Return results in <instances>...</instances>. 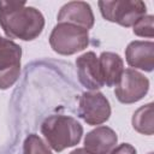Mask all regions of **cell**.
<instances>
[{
	"label": "cell",
	"instance_id": "cell-15",
	"mask_svg": "<svg viewBox=\"0 0 154 154\" xmlns=\"http://www.w3.org/2000/svg\"><path fill=\"white\" fill-rule=\"evenodd\" d=\"M132 31L135 35L141 37H149L154 36V17L152 14H146L141 17L132 26Z\"/></svg>",
	"mask_w": 154,
	"mask_h": 154
},
{
	"label": "cell",
	"instance_id": "cell-4",
	"mask_svg": "<svg viewBox=\"0 0 154 154\" xmlns=\"http://www.w3.org/2000/svg\"><path fill=\"white\" fill-rule=\"evenodd\" d=\"M102 17L112 23L129 28L143 16H146L147 6L141 0H113L97 2Z\"/></svg>",
	"mask_w": 154,
	"mask_h": 154
},
{
	"label": "cell",
	"instance_id": "cell-10",
	"mask_svg": "<svg viewBox=\"0 0 154 154\" xmlns=\"http://www.w3.org/2000/svg\"><path fill=\"white\" fill-rule=\"evenodd\" d=\"M125 58L131 67L152 72L154 69V43L152 41H132L125 49Z\"/></svg>",
	"mask_w": 154,
	"mask_h": 154
},
{
	"label": "cell",
	"instance_id": "cell-8",
	"mask_svg": "<svg viewBox=\"0 0 154 154\" xmlns=\"http://www.w3.org/2000/svg\"><path fill=\"white\" fill-rule=\"evenodd\" d=\"M77 76L83 87L89 90H97L102 88L103 81L100 72L99 58L94 52H87L76 59Z\"/></svg>",
	"mask_w": 154,
	"mask_h": 154
},
{
	"label": "cell",
	"instance_id": "cell-12",
	"mask_svg": "<svg viewBox=\"0 0 154 154\" xmlns=\"http://www.w3.org/2000/svg\"><path fill=\"white\" fill-rule=\"evenodd\" d=\"M99 66L103 84L107 87L117 85L124 71L123 59L112 52H102L99 57Z\"/></svg>",
	"mask_w": 154,
	"mask_h": 154
},
{
	"label": "cell",
	"instance_id": "cell-17",
	"mask_svg": "<svg viewBox=\"0 0 154 154\" xmlns=\"http://www.w3.org/2000/svg\"><path fill=\"white\" fill-rule=\"evenodd\" d=\"M70 154H89L84 148H77V149H75V150H72Z\"/></svg>",
	"mask_w": 154,
	"mask_h": 154
},
{
	"label": "cell",
	"instance_id": "cell-1",
	"mask_svg": "<svg viewBox=\"0 0 154 154\" xmlns=\"http://www.w3.org/2000/svg\"><path fill=\"white\" fill-rule=\"evenodd\" d=\"M0 26L8 38L32 41L43 28V14L24 1H0Z\"/></svg>",
	"mask_w": 154,
	"mask_h": 154
},
{
	"label": "cell",
	"instance_id": "cell-3",
	"mask_svg": "<svg viewBox=\"0 0 154 154\" xmlns=\"http://www.w3.org/2000/svg\"><path fill=\"white\" fill-rule=\"evenodd\" d=\"M49 45L58 54L72 55L88 47V30L69 23H58L49 35Z\"/></svg>",
	"mask_w": 154,
	"mask_h": 154
},
{
	"label": "cell",
	"instance_id": "cell-9",
	"mask_svg": "<svg viewBox=\"0 0 154 154\" xmlns=\"http://www.w3.org/2000/svg\"><path fill=\"white\" fill-rule=\"evenodd\" d=\"M58 22L73 24L88 30L93 28L95 18L89 4L85 1H70L60 8Z\"/></svg>",
	"mask_w": 154,
	"mask_h": 154
},
{
	"label": "cell",
	"instance_id": "cell-7",
	"mask_svg": "<svg viewBox=\"0 0 154 154\" xmlns=\"http://www.w3.org/2000/svg\"><path fill=\"white\" fill-rule=\"evenodd\" d=\"M149 90V79L136 71L126 69L123 71L119 82L116 85L114 94L122 103H134L146 96Z\"/></svg>",
	"mask_w": 154,
	"mask_h": 154
},
{
	"label": "cell",
	"instance_id": "cell-11",
	"mask_svg": "<svg viewBox=\"0 0 154 154\" xmlns=\"http://www.w3.org/2000/svg\"><path fill=\"white\" fill-rule=\"evenodd\" d=\"M118 136L108 126H97L84 137V149L89 154H108L117 144Z\"/></svg>",
	"mask_w": 154,
	"mask_h": 154
},
{
	"label": "cell",
	"instance_id": "cell-5",
	"mask_svg": "<svg viewBox=\"0 0 154 154\" xmlns=\"http://www.w3.org/2000/svg\"><path fill=\"white\" fill-rule=\"evenodd\" d=\"M20 46L0 36V89H8L17 82L20 73Z\"/></svg>",
	"mask_w": 154,
	"mask_h": 154
},
{
	"label": "cell",
	"instance_id": "cell-14",
	"mask_svg": "<svg viewBox=\"0 0 154 154\" xmlns=\"http://www.w3.org/2000/svg\"><path fill=\"white\" fill-rule=\"evenodd\" d=\"M23 154H53L49 147L43 142L41 137L35 134L29 135L24 140Z\"/></svg>",
	"mask_w": 154,
	"mask_h": 154
},
{
	"label": "cell",
	"instance_id": "cell-16",
	"mask_svg": "<svg viewBox=\"0 0 154 154\" xmlns=\"http://www.w3.org/2000/svg\"><path fill=\"white\" fill-rule=\"evenodd\" d=\"M108 154H136V149L130 143H122L113 148Z\"/></svg>",
	"mask_w": 154,
	"mask_h": 154
},
{
	"label": "cell",
	"instance_id": "cell-13",
	"mask_svg": "<svg viewBox=\"0 0 154 154\" xmlns=\"http://www.w3.org/2000/svg\"><path fill=\"white\" fill-rule=\"evenodd\" d=\"M134 129L143 135H153V103L141 106L132 116Z\"/></svg>",
	"mask_w": 154,
	"mask_h": 154
},
{
	"label": "cell",
	"instance_id": "cell-2",
	"mask_svg": "<svg viewBox=\"0 0 154 154\" xmlns=\"http://www.w3.org/2000/svg\"><path fill=\"white\" fill-rule=\"evenodd\" d=\"M41 132L55 152H63L79 143L83 135V128L70 116L53 114L43 120Z\"/></svg>",
	"mask_w": 154,
	"mask_h": 154
},
{
	"label": "cell",
	"instance_id": "cell-6",
	"mask_svg": "<svg viewBox=\"0 0 154 154\" xmlns=\"http://www.w3.org/2000/svg\"><path fill=\"white\" fill-rule=\"evenodd\" d=\"M78 116L89 125H100L109 119V101L100 91H85L79 97Z\"/></svg>",
	"mask_w": 154,
	"mask_h": 154
},
{
	"label": "cell",
	"instance_id": "cell-18",
	"mask_svg": "<svg viewBox=\"0 0 154 154\" xmlns=\"http://www.w3.org/2000/svg\"><path fill=\"white\" fill-rule=\"evenodd\" d=\"M148 154H153V153H148Z\"/></svg>",
	"mask_w": 154,
	"mask_h": 154
}]
</instances>
